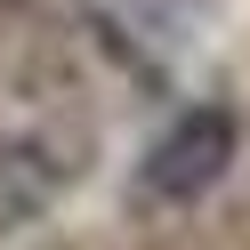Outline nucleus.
<instances>
[{
  "label": "nucleus",
  "instance_id": "obj_1",
  "mask_svg": "<svg viewBox=\"0 0 250 250\" xmlns=\"http://www.w3.org/2000/svg\"><path fill=\"white\" fill-rule=\"evenodd\" d=\"M234 153H242V121H234L226 105H186V113H169V129L137 153V194L146 202H202L234 169Z\"/></svg>",
  "mask_w": 250,
  "mask_h": 250
},
{
  "label": "nucleus",
  "instance_id": "obj_2",
  "mask_svg": "<svg viewBox=\"0 0 250 250\" xmlns=\"http://www.w3.org/2000/svg\"><path fill=\"white\" fill-rule=\"evenodd\" d=\"M57 153H41V146H0V234H17V226H33L41 210L57 202Z\"/></svg>",
  "mask_w": 250,
  "mask_h": 250
}]
</instances>
